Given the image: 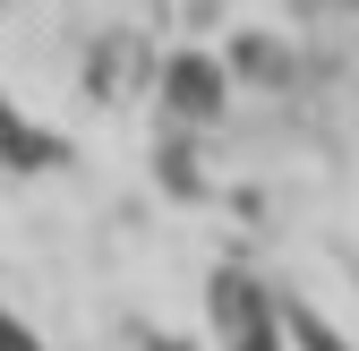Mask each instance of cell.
I'll return each mask as SVG.
<instances>
[{"instance_id": "6da1fadb", "label": "cell", "mask_w": 359, "mask_h": 351, "mask_svg": "<svg viewBox=\"0 0 359 351\" xmlns=\"http://www.w3.org/2000/svg\"><path fill=\"white\" fill-rule=\"evenodd\" d=\"M222 334H231V351H274V334H265V317H257V300H222Z\"/></svg>"}, {"instance_id": "7a4b0ae2", "label": "cell", "mask_w": 359, "mask_h": 351, "mask_svg": "<svg viewBox=\"0 0 359 351\" xmlns=\"http://www.w3.org/2000/svg\"><path fill=\"white\" fill-rule=\"evenodd\" d=\"M0 351H43V343H34V334H26V326L9 317V309H0Z\"/></svg>"}, {"instance_id": "3957f363", "label": "cell", "mask_w": 359, "mask_h": 351, "mask_svg": "<svg viewBox=\"0 0 359 351\" xmlns=\"http://www.w3.org/2000/svg\"><path fill=\"white\" fill-rule=\"evenodd\" d=\"M299 343H308V351H342V343H334V334H325L317 317H299Z\"/></svg>"}]
</instances>
